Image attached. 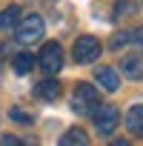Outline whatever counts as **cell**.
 Masks as SVG:
<instances>
[{
    "instance_id": "cell-16",
    "label": "cell",
    "mask_w": 143,
    "mask_h": 146,
    "mask_svg": "<svg viewBox=\"0 0 143 146\" xmlns=\"http://www.w3.org/2000/svg\"><path fill=\"white\" fill-rule=\"evenodd\" d=\"M123 43H132V32H123V35H117V37L112 40V46H115V49H120Z\"/></svg>"
},
{
    "instance_id": "cell-13",
    "label": "cell",
    "mask_w": 143,
    "mask_h": 146,
    "mask_svg": "<svg viewBox=\"0 0 143 146\" xmlns=\"http://www.w3.org/2000/svg\"><path fill=\"white\" fill-rule=\"evenodd\" d=\"M134 0H117V3H115V20H120V17H129L134 9Z\"/></svg>"
},
{
    "instance_id": "cell-8",
    "label": "cell",
    "mask_w": 143,
    "mask_h": 146,
    "mask_svg": "<svg viewBox=\"0 0 143 146\" xmlns=\"http://www.w3.org/2000/svg\"><path fill=\"white\" fill-rule=\"evenodd\" d=\"M120 69H123L126 78H134V80H137V78L143 75V57H140V54H123Z\"/></svg>"
},
{
    "instance_id": "cell-3",
    "label": "cell",
    "mask_w": 143,
    "mask_h": 146,
    "mask_svg": "<svg viewBox=\"0 0 143 146\" xmlns=\"http://www.w3.org/2000/svg\"><path fill=\"white\" fill-rule=\"evenodd\" d=\"M72 54H75V60L77 63H95L97 57H100V40L97 37H92V35H83V37H77L75 40V49H72Z\"/></svg>"
},
{
    "instance_id": "cell-18",
    "label": "cell",
    "mask_w": 143,
    "mask_h": 146,
    "mask_svg": "<svg viewBox=\"0 0 143 146\" xmlns=\"http://www.w3.org/2000/svg\"><path fill=\"white\" fill-rule=\"evenodd\" d=\"M112 146H132L129 140H112Z\"/></svg>"
},
{
    "instance_id": "cell-6",
    "label": "cell",
    "mask_w": 143,
    "mask_h": 146,
    "mask_svg": "<svg viewBox=\"0 0 143 146\" xmlns=\"http://www.w3.org/2000/svg\"><path fill=\"white\" fill-rule=\"evenodd\" d=\"M60 92H63V89H60V83H57L54 78H43V80L34 86V95H37L40 100H49V103H52V100H57V98H60Z\"/></svg>"
},
{
    "instance_id": "cell-7",
    "label": "cell",
    "mask_w": 143,
    "mask_h": 146,
    "mask_svg": "<svg viewBox=\"0 0 143 146\" xmlns=\"http://www.w3.org/2000/svg\"><path fill=\"white\" fill-rule=\"evenodd\" d=\"M95 78H97V83H100L106 92H117V86H120V78H117V72H115L112 66H100Z\"/></svg>"
},
{
    "instance_id": "cell-15",
    "label": "cell",
    "mask_w": 143,
    "mask_h": 146,
    "mask_svg": "<svg viewBox=\"0 0 143 146\" xmlns=\"http://www.w3.org/2000/svg\"><path fill=\"white\" fill-rule=\"evenodd\" d=\"M0 146H32V143H23V140L15 137V135H3V137H0Z\"/></svg>"
},
{
    "instance_id": "cell-17",
    "label": "cell",
    "mask_w": 143,
    "mask_h": 146,
    "mask_svg": "<svg viewBox=\"0 0 143 146\" xmlns=\"http://www.w3.org/2000/svg\"><path fill=\"white\" fill-rule=\"evenodd\" d=\"M132 43H140V46H143V26L132 32Z\"/></svg>"
},
{
    "instance_id": "cell-11",
    "label": "cell",
    "mask_w": 143,
    "mask_h": 146,
    "mask_svg": "<svg viewBox=\"0 0 143 146\" xmlns=\"http://www.w3.org/2000/svg\"><path fill=\"white\" fill-rule=\"evenodd\" d=\"M126 126L132 135H143V106H132L126 112Z\"/></svg>"
},
{
    "instance_id": "cell-12",
    "label": "cell",
    "mask_w": 143,
    "mask_h": 146,
    "mask_svg": "<svg viewBox=\"0 0 143 146\" xmlns=\"http://www.w3.org/2000/svg\"><path fill=\"white\" fill-rule=\"evenodd\" d=\"M12 66H15L17 75H29V72L34 69V54H32V52H20V54H15Z\"/></svg>"
},
{
    "instance_id": "cell-9",
    "label": "cell",
    "mask_w": 143,
    "mask_h": 146,
    "mask_svg": "<svg viewBox=\"0 0 143 146\" xmlns=\"http://www.w3.org/2000/svg\"><path fill=\"white\" fill-rule=\"evenodd\" d=\"M20 23V6H9L0 12V32H15Z\"/></svg>"
},
{
    "instance_id": "cell-14",
    "label": "cell",
    "mask_w": 143,
    "mask_h": 146,
    "mask_svg": "<svg viewBox=\"0 0 143 146\" xmlns=\"http://www.w3.org/2000/svg\"><path fill=\"white\" fill-rule=\"evenodd\" d=\"M9 115H12V120H17V123H23V126H32V115H29V112H23V109H12Z\"/></svg>"
},
{
    "instance_id": "cell-5",
    "label": "cell",
    "mask_w": 143,
    "mask_h": 146,
    "mask_svg": "<svg viewBox=\"0 0 143 146\" xmlns=\"http://www.w3.org/2000/svg\"><path fill=\"white\" fill-rule=\"evenodd\" d=\"M117 123H120V112H117L112 103H100V106L95 109V126H97L100 135H112V132L117 129Z\"/></svg>"
},
{
    "instance_id": "cell-2",
    "label": "cell",
    "mask_w": 143,
    "mask_h": 146,
    "mask_svg": "<svg viewBox=\"0 0 143 146\" xmlns=\"http://www.w3.org/2000/svg\"><path fill=\"white\" fill-rule=\"evenodd\" d=\"M40 69H43V75L46 78H54L57 72L63 69V46L60 43H46L40 49Z\"/></svg>"
},
{
    "instance_id": "cell-1",
    "label": "cell",
    "mask_w": 143,
    "mask_h": 146,
    "mask_svg": "<svg viewBox=\"0 0 143 146\" xmlns=\"http://www.w3.org/2000/svg\"><path fill=\"white\" fill-rule=\"evenodd\" d=\"M97 106H100V92L92 83H77L75 95H72V109L77 115H95Z\"/></svg>"
},
{
    "instance_id": "cell-10",
    "label": "cell",
    "mask_w": 143,
    "mask_h": 146,
    "mask_svg": "<svg viewBox=\"0 0 143 146\" xmlns=\"http://www.w3.org/2000/svg\"><path fill=\"white\" fill-rule=\"evenodd\" d=\"M57 146H89V135H86L83 129H77V126H75V129H69V132L60 137V143H57Z\"/></svg>"
},
{
    "instance_id": "cell-4",
    "label": "cell",
    "mask_w": 143,
    "mask_h": 146,
    "mask_svg": "<svg viewBox=\"0 0 143 146\" xmlns=\"http://www.w3.org/2000/svg\"><path fill=\"white\" fill-rule=\"evenodd\" d=\"M43 32H46V26H43V17H40V15L23 17V20L17 23V29H15V35H17L20 43H34V40L43 37Z\"/></svg>"
}]
</instances>
